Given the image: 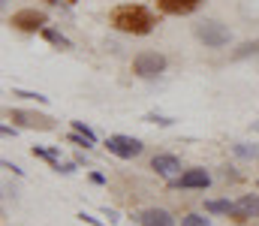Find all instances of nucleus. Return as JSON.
Wrapping results in <instances>:
<instances>
[{
    "label": "nucleus",
    "instance_id": "1",
    "mask_svg": "<svg viewBox=\"0 0 259 226\" xmlns=\"http://www.w3.org/2000/svg\"><path fill=\"white\" fill-rule=\"evenodd\" d=\"M109 21H112L115 30L133 33V36H145V33H151L154 24H157L154 12H151L148 6H142V3H121V6H115V9L109 12Z\"/></svg>",
    "mask_w": 259,
    "mask_h": 226
},
{
    "label": "nucleus",
    "instance_id": "2",
    "mask_svg": "<svg viewBox=\"0 0 259 226\" xmlns=\"http://www.w3.org/2000/svg\"><path fill=\"white\" fill-rule=\"evenodd\" d=\"M196 36H199L208 49H223V46L229 42V30H226L220 21H214V18L199 21V24H196Z\"/></svg>",
    "mask_w": 259,
    "mask_h": 226
},
{
    "label": "nucleus",
    "instance_id": "3",
    "mask_svg": "<svg viewBox=\"0 0 259 226\" xmlns=\"http://www.w3.org/2000/svg\"><path fill=\"white\" fill-rule=\"evenodd\" d=\"M163 70H166V58L157 55V52H142V55L133 61V73L142 75V78H157Z\"/></svg>",
    "mask_w": 259,
    "mask_h": 226
},
{
    "label": "nucleus",
    "instance_id": "4",
    "mask_svg": "<svg viewBox=\"0 0 259 226\" xmlns=\"http://www.w3.org/2000/svg\"><path fill=\"white\" fill-rule=\"evenodd\" d=\"M46 12H39V9H21V12H15L12 18H9V24L12 27H18V30H27V33H36V30H42L46 27Z\"/></svg>",
    "mask_w": 259,
    "mask_h": 226
},
{
    "label": "nucleus",
    "instance_id": "5",
    "mask_svg": "<svg viewBox=\"0 0 259 226\" xmlns=\"http://www.w3.org/2000/svg\"><path fill=\"white\" fill-rule=\"evenodd\" d=\"M6 118L9 121H18L21 127H30V130H52L55 121L49 115H36V112H24V109H6Z\"/></svg>",
    "mask_w": 259,
    "mask_h": 226
},
{
    "label": "nucleus",
    "instance_id": "6",
    "mask_svg": "<svg viewBox=\"0 0 259 226\" xmlns=\"http://www.w3.org/2000/svg\"><path fill=\"white\" fill-rule=\"evenodd\" d=\"M106 148L112 151V154H118V157H124V160H133V157H139L145 151V145L139 139H133V136H109Z\"/></svg>",
    "mask_w": 259,
    "mask_h": 226
},
{
    "label": "nucleus",
    "instance_id": "7",
    "mask_svg": "<svg viewBox=\"0 0 259 226\" xmlns=\"http://www.w3.org/2000/svg\"><path fill=\"white\" fill-rule=\"evenodd\" d=\"M211 184V175L205 172V169H187L178 181H175V187H181V190H205Z\"/></svg>",
    "mask_w": 259,
    "mask_h": 226
},
{
    "label": "nucleus",
    "instance_id": "8",
    "mask_svg": "<svg viewBox=\"0 0 259 226\" xmlns=\"http://www.w3.org/2000/svg\"><path fill=\"white\" fill-rule=\"evenodd\" d=\"M136 220H139V226H175V217L163 208H145L136 214Z\"/></svg>",
    "mask_w": 259,
    "mask_h": 226
},
{
    "label": "nucleus",
    "instance_id": "9",
    "mask_svg": "<svg viewBox=\"0 0 259 226\" xmlns=\"http://www.w3.org/2000/svg\"><path fill=\"white\" fill-rule=\"evenodd\" d=\"M157 6L166 15H190L202 6V0H157Z\"/></svg>",
    "mask_w": 259,
    "mask_h": 226
},
{
    "label": "nucleus",
    "instance_id": "10",
    "mask_svg": "<svg viewBox=\"0 0 259 226\" xmlns=\"http://www.w3.org/2000/svg\"><path fill=\"white\" fill-rule=\"evenodd\" d=\"M151 169H154V172H160V175H172V172H178V169H181V163H178V157H175V154H157V157L151 160Z\"/></svg>",
    "mask_w": 259,
    "mask_h": 226
},
{
    "label": "nucleus",
    "instance_id": "11",
    "mask_svg": "<svg viewBox=\"0 0 259 226\" xmlns=\"http://www.w3.org/2000/svg\"><path fill=\"white\" fill-rule=\"evenodd\" d=\"M259 217V196H241L235 202V220H244V217Z\"/></svg>",
    "mask_w": 259,
    "mask_h": 226
},
{
    "label": "nucleus",
    "instance_id": "12",
    "mask_svg": "<svg viewBox=\"0 0 259 226\" xmlns=\"http://www.w3.org/2000/svg\"><path fill=\"white\" fill-rule=\"evenodd\" d=\"M205 211L208 214H235V205L226 199H205Z\"/></svg>",
    "mask_w": 259,
    "mask_h": 226
},
{
    "label": "nucleus",
    "instance_id": "13",
    "mask_svg": "<svg viewBox=\"0 0 259 226\" xmlns=\"http://www.w3.org/2000/svg\"><path fill=\"white\" fill-rule=\"evenodd\" d=\"M39 33H42V36H46V39H49L52 46H58V49H69V46H72V42L66 39L64 33H61V30H55V27H42Z\"/></svg>",
    "mask_w": 259,
    "mask_h": 226
},
{
    "label": "nucleus",
    "instance_id": "14",
    "mask_svg": "<svg viewBox=\"0 0 259 226\" xmlns=\"http://www.w3.org/2000/svg\"><path fill=\"white\" fill-rule=\"evenodd\" d=\"M232 151H235L238 157H244V160H253V157H259V145H247V142H235V145H232Z\"/></svg>",
    "mask_w": 259,
    "mask_h": 226
},
{
    "label": "nucleus",
    "instance_id": "15",
    "mask_svg": "<svg viewBox=\"0 0 259 226\" xmlns=\"http://www.w3.org/2000/svg\"><path fill=\"white\" fill-rule=\"evenodd\" d=\"M33 157H42V160H49L55 169L61 166V157H58V151H52V148H33Z\"/></svg>",
    "mask_w": 259,
    "mask_h": 226
},
{
    "label": "nucleus",
    "instance_id": "16",
    "mask_svg": "<svg viewBox=\"0 0 259 226\" xmlns=\"http://www.w3.org/2000/svg\"><path fill=\"white\" fill-rule=\"evenodd\" d=\"M181 226H211V220L202 217V214H184L181 217Z\"/></svg>",
    "mask_w": 259,
    "mask_h": 226
},
{
    "label": "nucleus",
    "instance_id": "17",
    "mask_svg": "<svg viewBox=\"0 0 259 226\" xmlns=\"http://www.w3.org/2000/svg\"><path fill=\"white\" fill-rule=\"evenodd\" d=\"M72 130H75V133H78V136H84V139H88V142H91V145H94V142H97V136H94V130H91V127H84V124H81V121H72Z\"/></svg>",
    "mask_w": 259,
    "mask_h": 226
},
{
    "label": "nucleus",
    "instance_id": "18",
    "mask_svg": "<svg viewBox=\"0 0 259 226\" xmlns=\"http://www.w3.org/2000/svg\"><path fill=\"white\" fill-rule=\"evenodd\" d=\"M247 55H259V42H244V46L235 52V58H247Z\"/></svg>",
    "mask_w": 259,
    "mask_h": 226
},
{
    "label": "nucleus",
    "instance_id": "19",
    "mask_svg": "<svg viewBox=\"0 0 259 226\" xmlns=\"http://www.w3.org/2000/svg\"><path fill=\"white\" fill-rule=\"evenodd\" d=\"M15 97H21V100H39V103H49V97H42V94H30V91H12Z\"/></svg>",
    "mask_w": 259,
    "mask_h": 226
},
{
    "label": "nucleus",
    "instance_id": "20",
    "mask_svg": "<svg viewBox=\"0 0 259 226\" xmlns=\"http://www.w3.org/2000/svg\"><path fill=\"white\" fill-rule=\"evenodd\" d=\"M78 217H81V220H88V223H91V226H103V223H100V220H94L91 214H78Z\"/></svg>",
    "mask_w": 259,
    "mask_h": 226
},
{
    "label": "nucleus",
    "instance_id": "21",
    "mask_svg": "<svg viewBox=\"0 0 259 226\" xmlns=\"http://www.w3.org/2000/svg\"><path fill=\"white\" fill-rule=\"evenodd\" d=\"M49 3H75V0H49Z\"/></svg>",
    "mask_w": 259,
    "mask_h": 226
},
{
    "label": "nucleus",
    "instance_id": "22",
    "mask_svg": "<svg viewBox=\"0 0 259 226\" xmlns=\"http://www.w3.org/2000/svg\"><path fill=\"white\" fill-rule=\"evenodd\" d=\"M253 130H256V133H259V121H253Z\"/></svg>",
    "mask_w": 259,
    "mask_h": 226
}]
</instances>
